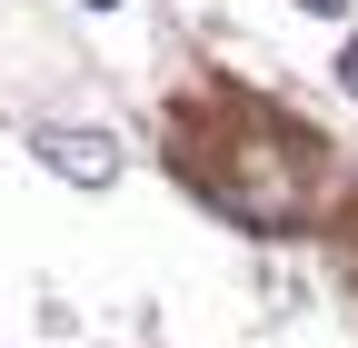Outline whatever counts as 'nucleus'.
<instances>
[{"label": "nucleus", "mask_w": 358, "mask_h": 348, "mask_svg": "<svg viewBox=\"0 0 358 348\" xmlns=\"http://www.w3.org/2000/svg\"><path fill=\"white\" fill-rule=\"evenodd\" d=\"M30 150H40V169H60L70 189H110L120 180V140L110 129H30Z\"/></svg>", "instance_id": "1"}, {"label": "nucleus", "mask_w": 358, "mask_h": 348, "mask_svg": "<svg viewBox=\"0 0 358 348\" xmlns=\"http://www.w3.org/2000/svg\"><path fill=\"white\" fill-rule=\"evenodd\" d=\"M338 90L358 100V40H348V50H338Z\"/></svg>", "instance_id": "2"}, {"label": "nucleus", "mask_w": 358, "mask_h": 348, "mask_svg": "<svg viewBox=\"0 0 358 348\" xmlns=\"http://www.w3.org/2000/svg\"><path fill=\"white\" fill-rule=\"evenodd\" d=\"M299 10H319V20H348V0H299Z\"/></svg>", "instance_id": "3"}, {"label": "nucleus", "mask_w": 358, "mask_h": 348, "mask_svg": "<svg viewBox=\"0 0 358 348\" xmlns=\"http://www.w3.org/2000/svg\"><path fill=\"white\" fill-rule=\"evenodd\" d=\"M80 10H120V0H80Z\"/></svg>", "instance_id": "4"}]
</instances>
